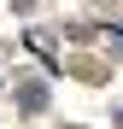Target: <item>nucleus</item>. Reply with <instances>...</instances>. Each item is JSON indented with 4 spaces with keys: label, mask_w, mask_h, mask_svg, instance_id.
I'll return each instance as SVG.
<instances>
[{
    "label": "nucleus",
    "mask_w": 123,
    "mask_h": 129,
    "mask_svg": "<svg viewBox=\"0 0 123 129\" xmlns=\"http://www.w3.org/2000/svg\"><path fill=\"white\" fill-rule=\"evenodd\" d=\"M117 123H123V112H117Z\"/></svg>",
    "instance_id": "nucleus-1"
}]
</instances>
